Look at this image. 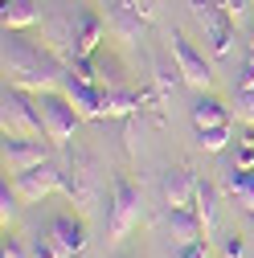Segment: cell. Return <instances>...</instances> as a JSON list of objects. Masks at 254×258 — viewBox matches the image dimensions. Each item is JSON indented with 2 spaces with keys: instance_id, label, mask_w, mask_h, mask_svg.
Wrapping results in <instances>:
<instances>
[{
  "instance_id": "cell-27",
  "label": "cell",
  "mask_w": 254,
  "mask_h": 258,
  "mask_svg": "<svg viewBox=\"0 0 254 258\" xmlns=\"http://www.w3.org/2000/svg\"><path fill=\"white\" fill-rule=\"evenodd\" d=\"M0 258H29V250H25V246L5 230V242H0Z\"/></svg>"
},
{
  "instance_id": "cell-12",
  "label": "cell",
  "mask_w": 254,
  "mask_h": 258,
  "mask_svg": "<svg viewBox=\"0 0 254 258\" xmlns=\"http://www.w3.org/2000/svg\"><path fill=\"white\" fill-rule=\"evenodd\" d=\"M107 25H111V33L119 37V41H140L144 37V29H148V17L140 13V5L136 0H111L107 5Z\"/></svg>"
},
{
  "instance_id": "cell-32",
  "label": "cell",
  "mask_w": 254,
  "mask_h": 258,
  "mask_svg": "<svg viewBox=\"0 0 254 258\" xmlns=\"http://www.w3.org/2000/svg\"><path fill=\"white\" fill-rule=\"evenodd\" d=\"M250 57H254V53H250Z\"/></svg>"
},
{
  "instance_id": "cell-6",
  "label": "cell",
  "mask_w": 254,
  "mask_h": 258,
  "mask_svg": "<svg viewBox=\"0 0 254 258\" xmlns=\"http://www.w3.org/2000/svg\"><path fill=\"white\" fill-rule=\"evenodd\" d=\"M188 13L197 17V25L205 29V41L217 57H226L234 49V17L226 13L221 0H188Z\"/></svg>"
},
{
  "instance_id": "cell-17",
  "label": "cell",
  "mask_w": 254,
  "mask_h": 258,
  "mask_svg": "<svg viewBox=\"0 0 254 258\" xmlns=\"http://www.w3.org/2000/svg\"><path fill=\"white\" fill-rule=\"evenodd\" d=\"M230 107L221 103V99H213V94H201V99L193 103V127L197 132H209V127H230Z\"/></svg>"
},
{
  "instance_id": "cell-20",
  "label": "cell",
  "mask_w": 254,
  "mask_h": 258,
  "mask_svg": "<svg viewBox=\"0 0 254 258\" xmlns=\"http://www.w3.org/2000/svg\"><path fill=\"white\" fill-rule=\"evenodd\" d=\"M193 209H197V217H201V230H205V242H209L213 230H217V184H209V180L197 184V201H193Z\"/></svg>"
},
{
  "instance_id": "cell-16",
  "label": "cell",
  "mask_w": 254,
  "mask_h": 258,
  "mask_svg": "<svg viewBox=\"0 0 254 258\" xmlns=\"http://www.w3.org/2000/svg\"><path fill=\"white\" fill-rule=\"evenodd\" d=\"M144 111V90H132V86H103V119H127Z\"/></svg>"
},
{
  "instance_id": "cell-28",
  "label": "cell",
  "mask_w": 254,
  "mask_h": 258,
  "mask_svg": "<svg viewBox=\"0 0 254 258\" xmlns=\"http://www.w3.org/2000/svg\"><path fill=\"white\" fill-rule=\"evenodd\" d=\"M221 254H226V258H242L246 254V242L238 234H226V238H221Z\"/></svg>"
},
{
  "instance_id": "cell-1",
  "label": "cell",
  "mask_w": 254,
  "mask_h": 258,
  "mask_svg": "<svg viewBox=\"0 0 254 258\" xmlns=\"http://www.w3.org/2000/svg\"><path fill=\"white\" fill-rule=\"evenodd\" d=\"M41 41L66 66H74L78 57H90L103 49V17L86 9L82 0H57L41 17Z\"/></svg>"
},
{
  "instance_id": "cell-29",
  "label": "cell",
  "mask_w": 254,
  "mask_h": 258,
  "mask_svg": "<svg viewBox=\"0 0 254 258\" xmlns=\"http://www.w3.org/2000/svg\"><path fill=\"white\" fill-rule=\"evenodd\" d=\"M176 258H209V242H188V246H180Z\"/></svg>"
},
{
  "instance_id": "cell-4",
  "label": "cell",
  "mask_w": 254,
  "mask_h": 258,
  "mask_svg": "<svg viewBox=\"0 0 254 258\" xmlns=\"http://www.w3.org/2000/svg\"><path fill=\"white\" fill-rule=\"evenodd\" d=\"M140 209H144L140 188L127 180V176H115V184H111V205H107V242H123L127 234H132L136 221H140Z\"/></svg>"
},
{
  "instance_id": "cell-8",
  "label": "cell",
  "mask_w": 254,
  "mask_h": 258,
  "mask_svg": "<svg viewBox=\"0 0 254 258\" xmlns=\"http://www.w3.org/2000/svg\"><path fill=\"white\" fill-rule=\"evenodd\" d=\"M49 160V144L45 136H5L0 144V164H5L9 176H21L29 168H37Z\"/></svg>"
},
{
  "instance_id": "cell-26",
  "label": "cell",
  "mask_w": 254,
  "mask_h": 258,
  "mask_svg": "<svg viewBox=\"0 0 254 258\" xmlns=\"http://www.w3.org/2000/svg\"><path fill=\"white\" fill-rule=\"evenodd\" d=\"M238 164H242V168H254V136H250V132L238 136Z\"/></svg>"
},
{
  "instance_id": "cell-3",
  "label": "cell",
  "mask_w": 254,
  "mask_h": 258,
  "mask_svg": "<svg viewBox=\"0 0 254 258\" xmlns=\"http://www.w3.org/2000/svg\"><path fill=\"white\" fill-rule=\"evenodd\" d=\"M0 132L5 136H45L37 94H29L21 86H5V94H0Z\"/></svg>"
},
{
  "instance_id": "cell-7",
  "label": "cell",
  "mask_w": 254,
  "mask_h": 258,
  "mask_svg": "<svg viewBox=\"0 0 254 258\" xmlns=\"http://www.w3.org/2000/svg\"><path fill=\"white\" fill-rule=\"evenodd\" d=\"M61 188H66V197L82 213L94 209V201H99V172H94L86 152H74V164H61Z\"/></svg>"
},
{
  "instance_id": "cell-23",
  "label": "cell",
  "mask_w": 254,
  "mask_h": 258,
  "mask_svg": "<svg viewBox=\"0 0 254 258\" xmlns=\"http://www.w3.org/2000/svg\"><path fill=\"white\" fill-rule=\"evenodd\" d=\"M197 144L205 152H226L230 148V127H209V132H197Z\"/></svg>"
},
{
  "instance_id": "cell-19",
  "label": "cell",
  "mask_w": 254,
  "mask_h": 258,
  "mask_svg": "<svg viewBox=\"0 0 254 258\" xmlns=\"http://www.w3.org/2000/svg\"><path fill=\"white\" fill-rule=\"evenodd\" d=\"M226 192L254 217V168H242V164L226 168Z\"/></svg>"
},
{
  "instance_id": "cell-18",
  "label": "cell",
  "mask_w": 254,
  "mask_h": 258,
  "mask_svg": "<svg viewBox=\"0 0 254 258\" xmlns=\"http://www.w3.org/2000/svg\"><path fill=\"white\" fill-rule=\"evenodd\" d=\"M168 234H172V242H180V246L205 242V230H201L197 209H168Z\"/></svg>"
},
{
  "instance_id": "cell-14",
  "label": "cell",
  "mask_w": 254,
  "mask_h": 258,
  "mask_svg": "<svg viewBox=\"0 0 254 258\" xmlns=\"http://www.w3.org/2000/svg\"><path fill=\"white\" fill-rule=\"evenodd\" d=\"M197 184H201V180L188 172L184 164H180V168H168V172H164V184H160L168 209H193V201H197Z\"/></svg>"
},
{
  "instance_id": "cell-25",
  "label": "cell",
  "mask_w": 254,
  "mask_h": 258,
  "mask_svg": "<svg viewBox=\"0 0 254 258\" xmlns=\"http://www.w3.org/2000/svg\"><path fill=\"white\" fill-rule=\"evenodd\" d=\"M29 258H61V254L49 242V234H33V238H29Z\"/></svg>"
},
{
  "instance_id": "cell-5",
  "label": "cell",
  "mask_w": 254,
  "mask_h": 258,
  "mask_svg": "<svg viewBox=\"0 0 254 258\" xmlns=\"http://www.w3.org/2000/svg\"><path fill=\"white\" fill-rule=\"evenodd\" d=\"M37 111H41V127H45V140H49V144H70V140H74L82 115L74 111V103H70L61 90L37 94Z\"/></svg>"
},
{
  "instance_id": "cell-15",
  "label": "cell",
  "mask_w": 254,
  "mask_h": 258,
  "mask_svg": "<svg viewBox=\"0 0 254 258\" xmlns=\"http://www.w3.org/2000/svg\"><path fill=\"white\" fill-rule=\"evenodd\" d=\"M41 17H45V9L37 0H0V21L13 33H29L33 25H41Z\"/></svg>"
},
{
  "instance_id": "cell-22",
  "label": "cell",
  "mask_w": 254,
  "mask_h": 258,
  "mask_svg": "<svg viewBox=\"0 0 254 258\" xmlns=\"http://www.w3.org/2000/svg\"><path fill=\"white\" fill-rule=\"evenodd\" d=\"M230 111L238 115V123L254 127V86H238V94H234V107H230Z\"/></svg>"
},
{
  "instance_id": "cell-30",
  "label": "cell",
  "mask_w": 254,
  "mask_h": 258,
  "mask_svg": "<svg viewBox=\"0 0 254 258\" xmlns=\"http://www.w3.org/2000/svg\"><path fill=\"white\" fill-rule=\"evenodd\" d=\"M221 5H226V13H230L234 21H242V17H246V0H221Z\"/></svg>"
},
{
  "instance_id": "cell-11",
  "label": "cell",
  "mask_w": 254,
  "mask_h": 258,
  "mask_svg": "<svg viewBox=\"0 0 254 258\" xmlns=\"http://www.w3.org/2000/svg\"><path fill=\"white\" fill-rule=\"evenodd\" d=\"M45 234H49V242L57 246L61 258H78V254L86 250V221L74 217V213H57V217L49 221Z\"/></svg>"
},
{
  "instance_id": "cell-9",
  "label": "cell",
  "mask_w": 254,
  "mask_h": 258,
  "mask_svg": "<svg viewBox=\"0 0 254 258\" xmlns=\"http://www.w3.org/2000/svg\"><path fill=\"white\" fill-rule=\"evenodd\" d=\"M172 61L180 66V78L193 90H209L213 86V66L205 61V53L188 41L184 33H172Z\"/></svg>"
},
{
  "instance_id": "cell-24",
  "label": "cell",
  "mask_w": 254,
  "mask_h": 258,
  "mask_svg": "<svg viewBox=\"0 0 254 258\" xmlns=\"http://www.w3.org/2000/svg\"><path fill=\"white\" fill-rule=\"evenodd\" d=\"M17 205H21V197H17L13 180L5 176V184H0V221H5V230H9V217L17 213Z\"/></svg>"
},
{
  "instance_id": "cell-21",
  "label": "cell",
  "mask_w": 254,
  "mask_h": 258,
  "mask_svg": "<svg viewBox=\"0 0 254 258\" xmlns=\"http://www.w3.org/2000/svg\"><path fill=\"white\" fill-rule=\"evenodd\" d=\"M152 74H156V94H160V99H168V94L176 90V82H184V78H180V66H176V61L168 66L164 53L152 57Z\"/></svg>"
},
{
  "instance_id": "cell-2",
  "label": "cell",
  "mask_w": 254,
  "mask_h": 258,
  "mask_svg": "<svg viewBox=\"0 0 254 258\" xmlns=\"http://www.w3.org/2000/svg\"><path fill=\"white\" fill-rule=\"evenodd\" d=\"M66 70L70 66L45 41H33L29 33H13V29H5V86H21L29 94L61 90Z\"/></svg>"
},
{
  "instance_id": "cell-13",
  "label": "cell",
  "mask_w": 254,
  "mask_h": 258,
  "mask_svg": "<svg viewBox=\"0 0 254 258\" xmlns=\"http://www.w3.org/2000/svg\"><path fill=\"white\" fill-rule=\"evenodd\" d=\"M61 94L74 103V111L82 119H103V86H94V82H86V78H78V74L66 70V78H61Z\"/></svg>"
},
{
  "instance_id": "cell-31",
  "label": "cell",
  "mask_w": 254,
  "mask_h": 258,
  "mask_svg": "<svg viewBox=\"0 0 254 258\" xmlns=\"http://www.w3.org/2000/svg\"><path fill=\"white\" fill-rule=\"evenodd\" d=\"M136 5H140V13H144V17H152V13H156V5H160V0H136Z\"/></svg>"
},
{
  "instance_id": "cell-10",
  "label": "cell",
  "mask_w": 254,
  "mask_h": 258,
  "mask_svg": "<svg viewBox=\"0 0 254 258\" xmlns=\"http://www.w3.org/2000/svg\"><path fill=\"white\" fill-rule=\"evenodd\" d=\"M13 188H17V197H21L25 205H37V201L49 197V192L61 188V164L45 160V164L29 168V172H21V176H13Z\"/></svg>"
}]
</instances>
